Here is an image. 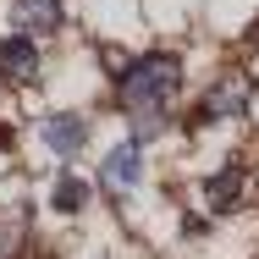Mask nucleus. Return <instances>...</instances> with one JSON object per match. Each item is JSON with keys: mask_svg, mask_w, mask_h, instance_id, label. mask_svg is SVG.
<instances>
[{"mask_svg": "<svg viewBox=\"0 0 259 259\" xmlns=\"http://www.w3.org/2000/svg\"><path fill=\"white\" fill-rule=\"evenodd\" d=\"M0 149H11V127L6 121H0Z\"/></svg>", "mask_w": 259, "mask_h": 259, "instance_id": "1a4fd4ad", "label": "nucleus"}, {"mask_svg": "<svg viewBox=\"0 0 259 259\" xmlns=\"http://www.w3.org/2000/svg\"><path fill=\"white\" fill-rule=\"evenodd\" d=\"M11 17H17V28H28V33H55V28H61V0H17Z\"/></svg>", "mask_w": 259, "mask_h": 259, "instance_id": "0eeeda50", "label": "nucleus"}, {"mask_svg": "<svg viewBox=\"0 0 259 259\" xmlns=\"http://www.w3.org/2000/svg\"><path fill=\"white\" fill-rule=\"evenodd\" d=\"M243 193H248V177H243L237 165H226V171H215V177L204 182V204H209V209H221V215L243 204Z\"/></svg>", "mask_w": 259, "mask_h": 259, "instance_id": "423d86ee", "label": "nucleus"}, {"mask_svg": "<svg viewBox=\"0 0 259 259\" xmlns=\"http://www.w3.org/2000/svg\"><path fill=\"white\" fill-rule=\"evenodd\" d=\"M248 94H254L248 72H226V77H221V83L204 94L199 116H204V121H221V116H243V110H248Z\"/></svg>", "mask_w": 259, "mask_h": 259, "instance_id": "7ed1b4c3", "label": "nucleus"}, {"mask_svg": "<svg viewBox=\"0 0 259 259\" xmlns=\"http://www.w3.org/2000/svg\"><path fill=\"white\" fill-rule=\"evenodd\" d=\"M138 177H144V144H138V138L116 144V149L100 160V188L105 193H133Z\"/></svg>", "mask_w": 259, "mask_h": 259, "instance_id": "f03ea898", "label": "nucleus"}, {"mask_svg": "<svg viewBox=\"0 0 259 259\" xmlns=\"http://www.w3.org/2000/svg\"><path fill=\"white\" fill-rule=\"evenodd\" d=\"M0 77L11 83H33L39 77V50L17 33V39H0Z\"/></svg>", "mask_w": 259, "mask_h": 259, "instance_id": "39448f33", "label": "nucleus"}, {"mask_svg": "<svg viewBox=\"0 0 259 259\" xmlns=\"http://www.w3.org/2000/svg\"><path fill=\"white\" fill-rule=\"evenodd\" d=\"M39 138H45V149L50 155H77L83 144H89V121L83 116H72V110H55V116H45V127H39Z\"/></svg>", "mask_w": 259, "mask_h": 259, "instance_id": "20e7f679", "label": "nucleus"}, {"mask_svg": "<svg viewBox=\"0 0 259 259\" xmlns=\"http://www.w3.org/2000/svg\"><path fill=\"white\" fill-rule=\"evenodd\" d=\"M177 83H182V61L177 55H144V61L127 66V77H121V110L133 116V138L138 144H155L165 133Z\"/></svg>", "mask_w": 259, "mask_h": 259, "instance_id": "f257e3e1", "label": "nucleus"}, {"mask_svg": "<svg viewBox=\"0 0 259 259\" xmlns=\"http://www.w3.org/2000/svg\"><path fill=\"white\" fill-rule=\"evenodd\" d=\"M50 199H55V209H66V215H72V209H83V199H89V193H83V182H77V177H61Z\"/></svg>", "mask_w": 259, "mask_h": 259, "instance_id": "6e6552de", "label": "nucleus"}]
</instances>
